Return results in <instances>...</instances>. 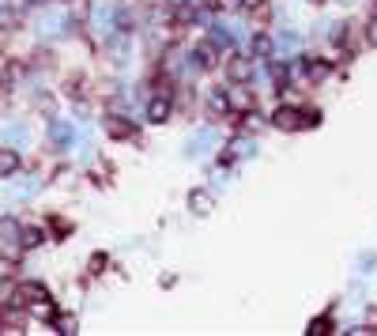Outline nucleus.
Here are the masks:
<instances>
[{
	"mask_svg": "<svg viewBox=\"0 0 377 336\" xmlns=\"http://www.w3.org/2000/svg\"><path fill=\"white\" fill-rule=\"evenodd\" d=\"M223 68H227V80L230 83H249V76H253V53H227Z\"/></svg>",
	"mask_w": 377,
	"mask_h": 336,
	"instance_id": "f257e3e1",
	"label": "nucleus"
},
{
	"mask_svg": "<svg viewBox=\"0 0 377 336\" xmlns=\"http://www.w3.org/2000/svg\"><path fill=\"white\" fill-rule=\"evenodd\" d=\"M272 125L283 128V133H298V128H309V117H306V110H298V106H280V110L272 114Z\"/></svg>",
	"mask_w": 377,
	"mask_h": 336,
	"instance_id": "f03ea898",
	"label": "nucleus"
},
{
	"mask_svg": "<svg viewBox=\"0 0 377 336\" xmlns=\"http://www.w3.org/2000/svg\"><path fill=\"white\" fill-rule=\"evenodd\" d=\"M106 133L109 140H136V125L128 121V117H121V114H106Z\"/></svg>",
	"mask_w": 377,
	"mask_h": 336,
	"instance_id": "7ed1b4c3",
	"label": "nucleus"
},
{
	"mask_svg": "<svg viewBox=\"0 0 377 336\" xmlns=\"http://www.w3.org/2000/svg\"><path fill=\"white\" fill-rule=\"evenodd\" d=\"M227 99H230V114H249L253 110V95L241 88V83H234V88L227 91Z\"/></svg>",
	"mask_w": 377,
	"mask_h": 336,
	"instance_id": "20e7f679",
	"label": "nucleus"
},
{
	"mask_svg": "<svg viewBox=\"0 0 377 336\" xmlns=\"http://www.w3.org/2000/svg\"><path fill=\"white\" fill-rule=\"evenodd\" d=\"M212 208H215V197L208 189H193V193H188V212H193V215H208Z\"/></svg>",
	"mask_w": 377,
	"mask_h": 336,
	"instance_id": "39448f33",
	"label": "nucleus"
},
{
	"mask_svg": "<svg viewBox=\"0 0 377 336\" xmlns=\"http://www.w3.org/2000/svg\"><path fill=\"white\" fill-rule=\"evenodd\" d=\"M19 167H23L19 151H16V148H0V178H16Z\"/></svg>",
	"mask_w": 377,
	"mask_h": 336,
	"instance_id": "423d86ee",
	"label": "nucleus"
},
{
	"mask_svg": "<svg viewBox=\"0 0 377 336\" xmlns=\"http://www.w3.org/2000/svg\"><path fill=\"white\" fill-rule=\"evenodd\" d=\"M148 121H151V125L170 121V99H166V95H159V99L148 102Z\"/></svg>",
	"mask_w": 377,
	"mask_h": 336,
	"instance_id": "0eeeda50",
	"label": "nucleus"
},
{
	"mask_svg": "<svg viewBox=\"0 0 377 336\" xmlns=\"http://www.w3.org/2000/svg\"><path fill=\"white\" fill-rule=\"evenodd\" d=\"M46 242V231H42L38 223H27L23 231H19V249H38Z\"/></svg>",
	"mask_w": 377,
	"mask_h": 336,
	"instance_id": "6e6552de",
	"label": "nucleus"
},
{
	"mask_svg": "<svg viewBox=\"0 0 377 336\" xmlns=\"http://www.w3.org/2000/svg\"><path fill=\"white\" fill-rule=\"evenodd\" d=\"M249 53H253V57H272V53H275V42H272V35H264V30H261V35H253V42H249Z\"/></svg>",
	"mask_w": 377,
	"mask_h": 336,
	"instance_id": "1a4fd4ad",
	"label": "nucleus"
},
{
	"mask_svg": "<svg viewBox=\"0 0 377 336\" xmlns=\"http://www.w3.org/2000/svg\"><path fill=\"white\" fill-rule=\"evenodd\" d=\"M19 231H23V227H19L12 215L0 220V242H4V246H19Z\"/></svg>",
	"mask_w": 377,
	"mask_h": 336,
	"instance_id": "9d476101",
	"label": "nucleus"
},
{
	"mask_svg": "<svg viewBox=\"0 0 377 336\" xmlns=\"http://www.w3.org/2000/svg\"><path fill=\"white\" fill-rule=\"evenodd\" d=\"M30 318H42V321H57V302H53L49 295L38 299L35 306H30Z\"/></svg>",
	"mask_w": 377,
	"mask_h": 336,
	"instance_id": "9b49d317",
	"label": "nucleus"
},
{
	"mask_svg": "<svg viewBox=\"0 0 377 336\" xmlns=\"http://www.w3.org/2000/svg\"><path fill=\"white\" fill-rule=\"evenodd\" d=\"M193 57H196V64H201V68H215V42L208 38L204 46H196Z\"/></svg>",
	"mask_w": 377,
	"mask_h": 336,
	"instance_id": "f8f14e48",
	"label": "nucleus"
},
{
	"mask_svg": "<svg viewBox=\"0 0 377 336\" xmlns=\"http://www.w3.org/2000/svg\"><path fill=\"white\" fill-rule=\"evenodd\" d=\"M332 72L328 61H317V57H306V76L309 80H325V76Z\"/></svg>",
	"mask_w": 377,
	"mask_h": 336,
	"instance_id": "ddd939ff",
	"label": "nucleus"
},
{
	"mask_svg": "<svg viewBox=\"0 0 377 336\" xmlns=\"http://www.w3.org/2000/svg\"><path fill=\"white\" fill-rule=\"evenodd\" d=\"M49 231H53V238H57V242H64V238L72 234V223L64 220V215H49Z\"/></svg>",
	"mask_w": 377,
	"mask_h": 336,
	"instance_id": "4468645a",
	"label": "nucleus"
},
{
	"mask_svg": "<svg viewBox=\"0 0 377 336\" xmlns=\"http://www.w3.org/2000/svg\"><path fill=\"white\" fill-rule=\"evenodd\" d=\"M19 268V253H0V280H12Z\"/></svg>",
	"mask_w": 377,
	"mask_h": 336,
	"instance_id": "2eb2a0df",
	"label": "nucleus"
},
{
	"mask_svg": "<svg viewBox=\"0 0 377 336\" xmlns=\"http://www.w3.org/2000/svg\"><path fill=\"white\" fill-rule=\"evenodd\" d=\"M306 332H309V336H325V332H332V318H328V313H321V318L309 321Z\"/></svg>",
	"mask_w": 377,
	"mask_h": 336,
	"instance_id": "dca6fc26",
	"label": "nucleus"
},
{
	"mask_svg": "<svg viewBox=\"0 0 377 336\" xmlns=\"http://www.w3.org/2000/svg\"><path fill=\"white\" fill-rule=\"evenodd\" d=\"M241 8H246V12H253L257 19H268V0H241Z\"/></svg>",
	"mask_w": 377,
	"mask_h": 336,
	"instance_id": "f3484780",
	"label": "nucleus"
},
{
	"mask_svg": "<svg viewBox=\"0 0 377 336\" xmlns=\"http://www.w3.org/2000/svg\"><path fill=\"white\" fill-rule=\"evenodd\" d=\"M272 83H275V91L287 88V64L283 61H272Z\"/></svg>",
	"mask_w": 377,
	"mask_h": 336,
	"instance_id": "a211bd4d",
	"label": "nucleus"
},
{
	"mask_svg": "<svg viewBox=\"0 0 377 336\" xmlns=\"http://www.w3.org/2000/svg\"><path fill=\"white\" fill-rule=\"evenodd\" d=\"M64 95H68V99H87V91H83V80H80V76H72V80L64 83Z\"/></svg>",
	"mask_w": 377,
	"mask_h": 336,
	"instance_id": "6ab92c4d",
	"label": "nucleus"
},
{
	"mask_svg": "<svg viewBox=\"0 0 377 336\" xmlns=\"http://www.w3.org/2000/svg\"><path fill=\"white\" fill-rule=\"evenodd\" d=\"M53 325H57V332H76V318H72V313H64V318H61V313H57V321H53Z\"/></svg>",
	"mask_w": 377,
	"mask_h": 336,
	"instance_id": "aec40b11",
	"label": "nucleus"
},
{
	"mask_svg": "<svg viewBox=\"0 0 377 336\" xmlns=\"http://www.w3.org/2000/svg\"><path fill=\"white\" fill-rule=\"evenodd\" d=\"M106 261H109L106 253H95L91 261H87V272H91V276H98V272H102V268H106Z\"/></svg>",
	"mask_w": 377,
	"mask_h": 336,
	"instance_id": "412c9836",
	"label": "nucleus"
},
{
	"mask_svg": "<svg viewBox=\"0 0 377 336\" xmlns=\"http://www.w3.org/2000/svg\"><path fill=\"white\" fill-rule=\"evenodd\" d=\"M227 8H241V0H215V12H227Z\"/></svg>",
	"mask_w": 377,
	"mask_h": 336,
	"instance_id": "4be33fe9",
	"label": "nucleus"
},
{
	"mask_svg": "<svg viewBox=\"0 0 377 336\" xmlns=\"http://www.w3.org/2000/svg\"><path fill=\"white\" fill-rule=\"evenodd\" d=\"M366 321H370V325H377V310H370V313H366Z\"/></svg>",
	"mask_w": 377,
	"mask_h": 336,
	"instance_id": "5701e85b",
	"label": "nucleus"
},
{
	"mask_svg": "<svg viewBox=\"0 0 377 336\" xmlns=\"http://www.w3.org/2000/svg\"><path fill=\"white\" fill-rule=\"evenodd\" d=\"M370 19H377V0H370Z\"/></svg>",
	"mask_w": 377,
	"mask_h": 336,
	"instance_id": "b1692460",
	"label": "nucleus"
},
{
	"mask_svg": "<svg viewBox=\"0 0 377 336\" xmlns=\"http://www.w3.org/2000/svg\"><path fill=\"white\" fill-rule=\"evenodd\" d=\"M30 4H46V0H30Z\"/></svg>",
	"mask_w": 377,
	"mask_h": 336,
	"instance_id": "393cba45",
	"label": "nucleus"
},
{
	"mask_svg": "<svg viewBox=\"0 0 377 336\" xmlns=\"http://www.w3.org/2000/svg\"><path fill=\"white\" fill-rule=\"evenodd\" d=\"M313 4H325V0H313Z\"/></svg>",
	"mask_w": 377,
	"mask_h": 336,
	"instance_id": "a878e982",
	"label": "nucleus"
},
{
	"mask_svg": "<svg viewBox=\"0 0 377 336\" xmlns=\"http://www.w3.org/2000/svg\"><path fill=\"white\" fill-rule=\"evenodd\" d=\"M68 4H72V0H68Z\"/></svg>",
	"mask_w": 377,
	"mask_h": 336,
	"instance_id": "bb28decb",
	"label": "nucleus"
}]
</instances>
